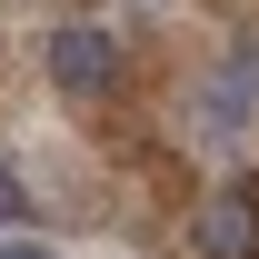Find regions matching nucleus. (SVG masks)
<instances>
[{"label": "nucleus", "instance_id": "4", "mask_svg": "<svg viewBox=\"0 0 259 259\" xmlns=\"http://www.w3.org/2000/svg\"><path fill=\"white\" fill-rule=\"evenodd\" d=\"M0 259H60L50 239H0Z\"/></svg>", "mask_w": 259, "mask_h": 259}, {"label": "nucleus", "instance_id": "5", "mask_svg": "<svg viewBox=\"0 0 259 259\" xmlns=\"http://www.w3.org/2000/svg\"><path fill=\"white\" fill-rule=\"evenodd\" d=\"M10 209H30V199H20V180H10V160H0V220H10Z\"/></svg>", "mask_w": 259, "mask_h": 259}, {"label": "nucleus", "instance_id": "2", "mask_svg": "<svg viewBox=\"0 0 259 259\" xmlns=\"http://www.w3.org/2000/svg\"><path fill=\"white\" fill-rule=\"evenodd\" d=\"M190 110H199V130H220V140H229V130H249V110H259V40H239V50L199 80Z\"/></svg>", "mask_w": 259, "mask_h": 259}, {"label": "nucleus", "instance_id": "3", "mask_svg": "<svg viewBox=\"0 0 259 259\" xmlns=\"http://www.w3.org/2000/svg\"><path fill=\"white\" fill-rule=\"evenodd\" d=\"M50 80H60L70 100H110L120 90V40L110 30H60L50 40Z\"/></svg>", "mask_w": 259, "mask_h": 259}, {"label": "nucleus", "instance_id": "1", "mask_svg": "<svg viewBox=\"0 0 259 259\" xmlns=\"http://www.w3.org/2000/svg\"><path fill=\"white\" fill-rule=\"evenodd\" d=\"M190 249H199V259H259V180H229V190L199 199Z\"/></svg>", "mask_w": 259, "mask_h": 259}]
</instances>
